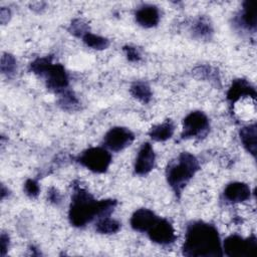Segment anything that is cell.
<instances>
[{
    "label": "cell",
    "instance_id": "23",
    "mask_svg": "<svg viewBox=\"0 0 257 257\" xmlns=\"http://www.w3.org/2000/svg\"><path fill=\"white\" fill-rule=\"evenodd\" d=\"M1 72L8 78L12 77L16 70H17V62L15 57L10 53H3L1 57V64H0Z\"/></svg>",
    "mask_w": 257,
    "mask_h": 257
},
{
    "label": "cell",
    "instance_id": "27",
    "mask_svg": "<svg viewBox=\"0 0 257 257\" xmlns=\"http://www.w3.org/2000/svg\"><path fill=\"white\" fill-rule=\"evenodd\" d=\"M24 192L29 198H31V199L36 198L40 192V187L38 185V182L33 179L26 180V182L24 184Z\"/></svg>",
    "mask_w": 257,
    "mask_h": 257
},
{
    "label": "cell",
    "instance_id": "18",
    "mask_svg": "<svg viewBox=\"0 0 257 257\" xmlns=\"http://www.w3.org/2000/svg\"><path fill=\"white\" fill-rule=\"evenodd\" d=\"M131 94L143 103H149L152 99L153 92L150 85L143 80H137L132 83L130 88Z\"/></svg>",
    "mask_w": 257,
    "mask_h": 257
},
{
    "label": "cell",
    "instance_id": "16",
    "mask_svg": "<svg viewBox=\"0 0 257 257\" xmlns=\"http://www.w3.org/2000/svg\"><path fill=\"white\" fill-rule=\"evenodd\" d=\"M241 143L244 149L252 155L253 158L256 157L257 153V126L256 123H252L246 126H243L239 132Z\"/></svg>",
    "mask_w": 257,
    "mask_h": 257
},
{
    "label": "cell",
    "instance_id": "11",
    "mask_svg": "<svg viewBox=\"0 0 257 257\" xmlns=\"http://www.w3.org/2000/svg\"><path fill=\"white\" fill-rule=\"evenodd\" d=\"M235 21L239 28L255 33L257 27L256 1H245L239 15L235 18Z\"/></svg>",
    "mask_w": 257,
    "mask_h": 257
},
{
    "label": "cell",
    "instance_id": "26",
    "mask_svg": "<svg viewBox=\"0 0 257 257\" xmlns=\"http://www.w3.org/2000/svg\"><path fill=\"white\" fill-rule=\"evenodd\" d=\"M68 31L79 38H82L86 33L89 32V27L88 25L82 20V19H74L71 21Z\"/></svg>",
    "mask_w": 257,
    "mask_h": 257
},
{
    "label": "cell",
    "instance_id": "15",
    "mask_svg": "<svg viewBox=\"0 0 257 257\" xmlns=\"http://www.w3.org/2000/svg\"><path fill=\"white\" fill-rule=\"evenodd\" d=\"M135 18L142 27L152 28L157 26L160 21V11L155 5L145 4L136 10Z\"/></svg>",
    "mask_w": 257,
    "mask_h": 257
},
{
    "label": "cell",
    "instance_id": "5",
    "mask_svg": "<svg viewBox=\"0 0 257 257\" xmlns=\"http://www.w3.org/2000/svg\"><path fill=\"white\" fill-rule=\"evenodd\" d=\"M222 249L229 257H255L257 255V239L254 235L246 239L239 235H230L224 240Z\"/></svg>",
    "mask_w": 257,
    "mask_h": 257
},
{
    "label": "cell",
    "instance_id": "2",
    "mask_svg": "<svg viewBox=\"0 0 257 257\" xmlns=\"http://www.w3.org/2000/svg\"><path fill=\"white\" fill-rule=\"evenodd\" d=\"M115 206L116 200H95L88 191L79 185H73L68 219L72 226L84 227L95 218L99 219L109 216Z\"/></svg>",
    "mask_w": 257,
    "mask_h": 257
},
{
    "label": "cell",
    "instance_id": "21",
    "mask_svg": "<svg viewBox=\"0 0 257 257\" xmlns=\"http://www.w3.org/2000/svg\"><path fill=\"white\" fill-rule=\"evenodd\" d=\"M82 41L90 48L92 49H97V50H102L108 47L109 45V41L107 38L96 35L91 33L90 31L88 33H86L83 37H82Z\"/></svg>",
    "mask_w": 257,
    "mask_h": 257
},
{
    "label": "cell",
    "instance_id": "8",
    "mask_svg": "<svg viewBox=\"0 0 257 257\" xmlns=\"http://www.w3.org/2000/svg\"><path fill=\"white\" fill-rule=\"evenodd\" d=\"M42 77L45 79L46 87L56 94H60L68 89V74L64 66L60 63H52Z\"/></svg>",
    "mask_w": 257,
    "mask_h": 257
},
{
    "label": "cell",
    "instance_id": "1",
    "mask_svg": "<svg viewBox=\"0 0 257 257\" xmlns=\"http://www.w3.org/2000/svg\"><path fill=\"white\" fill-rule=\"evenodd\" d=\"M183 254L188 257H220L222 243L217 228L204 221H193L187 225Z\"/></svg>",
    "mask_w": 257,
    "mask_h": 257
},
{
    "label": "cell",
    "instance_id": "29",
    "mask_svg": "<svg viewBox=\"0 0 257 257\" xmlns=\"http://www.w3.org/2000/svg\"><path fill=\"white\" fill-rule=\"evenodd\" d=\"M47 198H48L49 202L52 203V204H54V205L60 204L61 199H62L61 194H60L59 191H58L56 188H54V187H51V188L48 190V192H47Z\"/></svg>",
    "mask_w": 257,
    "mask_h": 257
},
{
    "label": "cell",
    "instance_id": "10",
    "mask_svg": "<svg viewBox=\"0 0 257 257\" xmlns=\"http://www.w3.org/2000/svg\"><path fill=\"white\" fill-rule=\"evenodd\" d=\"M156 155L150 143H144L139 150L135 162V173L139 176L148 175L155 166Z\"/></svg>",
    "mask_w": 257,
    "mask_h": 257
},
{
    "label": "cell",
    "instance_id": "31",
    "mask_svg": "<svg viewBox=\"0 0 257 257\" xmlns=\"http://www.w3.org/2000/svg\"><path fill=\"white\" fill-rule=\"evenodd\" d=\"M10 16H11L10 9L7 8V7H2L1 10H0V20H1V23L5 24L6 22H8L9 19H10Z\"/></svg>",
    "mask_w": 257,
    "mask_h": 257
},
{
    "label": "cell",
    "instance_id": "28",
    "mask_svg": "<svg viewBox=\"0 0 257 257\" xmlns=\"http://www.w3.org/2000/svg\"><path fill=\"white\" fill-rule=\"evenodd\" d=\"M123 52L126 56V59L131 62H138L142 58L140 50L135 46H132V45L123 46Z\"/></svg>",
    "mask_w": 257,
    "mask_h": 257
},
{
    "label": "cell",
    "instance_id": "32",
    "mask_svg": "<svg viewBox=\"0 0 257 257\" xmlns=\"http://www.w3.org/2000/svg\"><path fill=\"white\" fill-rule=\"evenodd\" d=\"M6 195H8V189H6L4 185H2L1 186V199L3 200Z\"/></svg>",
    "mask_w": 257,
    "mask_h": 257
},
{
    "label": "cell",
    "instance_id": "6",
    "mask_svg": "<svg viewBox=\"0 0 257 257\" xmlns=\"http://www.w3.org/2000/svg\"><path fill=\"white\" fill-rule=\"evenodd\" d=\"M210 127L208 116L200 110L190 112L183 120L182 139L204 137Z\"/></svg>",
    "mask_w": 257,
    "mask_h": 257
},
{
    "label": "cell",
    "instance_id": "13",
    "mask_svg": "<svg viewBox=\"0 0 257 257\" xmlns=\"http://www.w3.org/2000/svg\"><path fill=\"white\" fill-rule=\"evenodd\" d=\"M250 187L242 182H233L226 186L223 192V199L228 204H236L250 199Z\"/></svg>",
    "mask_w": 257,
    "mask_h": 257
},
{
    "label": "cell",
    "instance_id": "9",
    "mask_svg": "<svg viewBox=\"0 0 257 257\" xmlns=\"http://www.w3.org/2000/svg\"><path fill=\"white\" fill-rule=\"evenodd\" d=\"M147 233L153 242L160 245H170L177 239L173 225L168 220L160 217Z\"/></svg>",
    "mask_w": 257,
    "mask_h": 257
},
{
    "label": "cell",
    "instance_id": "22",
    "mask_svg": "<svg viewBox=\"0 0 257 257\" xmlns=\"http://www.w3.org/2000/svg\"><path fill=\"white\" fill-rule=\"evenodd\" d=\"M194 74L199 78L211 81L216 85H218L220 82V77L217 70L209 65H202V66L196 67L194 69Z\"/></svg>",
    "mask_w": 257,
    "mask_h": 257
},
{
    "label": "cell",
    "instance_id": "19",
    "mask_svg": "<svg viewBox=\"0 0 257 257\" xmlns=\"http://www.w3.org/2000/svg\"><path fill=\"white\" fill-rule=\"evenodd\" d=\"M192 33L199 39H210L213 34V27L208 18L199 17L192 25Z\"/></svg>",
    "mask_w": 257,
    "mask_h": 257
},
{
    "label": "cell",
    "instance_id": "30",
    "mask_svg": "<svg viewBox=\"0 0 257 257\" xmlns=\"http://www.w3.org/2000/svg\"><path fill=\"white\" fill-rule=\"evenodd\" d=\"M9 243H10V238L8 236V234L6 233H2L1 234V237H0V251H1V256L4 257L8 251V248H9Z\"/></svg>",
    "mask_w": 257,
    "mask_h": 257
},
{
    "label": "cell",
    "instance_id": "14",
    "mask_svg": "<svg viewBox=\"0 0 257 257\" xmlns=\"http://www.w3.org/2000/svg\"><path fill=\"white\" fill-rule=\"evenodd\" d=\"M159 217L150 209L141 208L134 212L131 218V226L138 232H148Z\"/></svg>",
    "mask_w": 257,
    "mask_h": 257
},
{
    "label": "cell",
    "instance_id": "24",
    "mask_svg": "<svg viewBox=\"0 0 257 257\" xmlns=\"http://www.w3.org/2000/svg\"><path fill=\"white\" fill-rule=\"evenodd\" d=\"M59 98H58V104L66 110H74L77 108L79 101L77 99V97L75 96V94L70 90V89H66L65 91L61 92L60 94H58Z\"/></svg>",
    "mask_w": 257,
    "mask_h": 257
},
{
    "label": "cell",
    "instance_id": "25",
    "mask_svg": "<svg viewBox=\"0 0 257 257\" xmlns=\"http://www.w3.org/2000/svg\"><path fill=\"white\" fill-rule=\"evenodd\" d=\"M52 64V57L51 56H45V57H39L36 58L34 61L30 64V70L35 73L36 75L42 77L44 73L47 71V69Z\"/></svg>",
    "mask_w": 257,
    "mask_h": 257
},
{
    "label": "cell",
    "instance_id": "17",
    "mask_svg": "<svg viewBox=\"0 0 257 257\" xmlns=\"http://www.w3.org/2000/svg\"><path fill=\"white\" fill-rule=\"evenodd\" d=\"M175 132V125L171 120H166L162 123L152 126L149 132V136L153 141L165 142L172 138Z\"/></svg>",
    "mask_w": 257,
    "mask_h": 257
},
{
    "label": "cell",
    "instance_id": "3",
    "mask_svg": "<svg viewBox=\"0 0 257 257\" xmlns=\"http://www.w3.org/2000/svg\"><path fill=\"white\" fill-rule=\"evenodd\" d=\"M199 170V161L188 152L181 153L176 160L170 162L166 170V178L169 186L178 198Z\"/></svg>",
    "mask_w": 257,
    "mask_h": 257
},
{
    "label": "cell",
    "instance_id": "20",
    "mask_svg": "<svg viewBox=\"0 0 257 257\" xmlns=\"http://www.w3.org/2000/svg\"><path fill=\"white\" fill-rule=\"evenodd\" d=\"M120 229V223L109 216L97 219L95 224L96 232L100 234H114Z\"/></svg>",
    "mask_w": 257,
    "mask_h": 257
},
{
    "label": "cell",
    "instance_id": "4",
    "mask_svg": "<svg viewBox=\"0 0 257 257\" xmlns=\"http://www.w3.org/2000/svg\"><path fill=\"white\" fill-rule=\"evenodd\" d=\"M76 161L87 170L101 174L107 171L111 163V155L105 148L92 147L78 155Z\"/></svg>",
    "mask_w": 257,
    "mask_h": 257
},
{
    "label": "cell",
    "instance_id": "7",
    "mask_svg": "<svg viewBox=\"0 0 257 257\" xmlns=\"http://www.w3.org/2000/svg\"><path fill=\"white\" fill-rule=\"evenodd\" d=\"M135 140L134 133L123 126L111 127L103 137V146L106 150L120 152L131 146Z\"/></svg>",
    "mask_w": 257,
    "mask_h": 257
},
{
    "label": "cell",
    "instance_id": "12",
    "mask_svg": "<svg viewBox=\"0 0 257 257\" xmlns=\"http://www.w3.org/2000/svg\"><path fill=\"white\" fill-rule=\"evenodd\" d=\"M244 97H251L255 100L256 98L255 87L248 80L243 78H238L233 80L231 86L227 91L228 101L231 104H234Z\"/></svg>",
    "mask_w": 257,
    "mask_h": 257
}]
</instances>
